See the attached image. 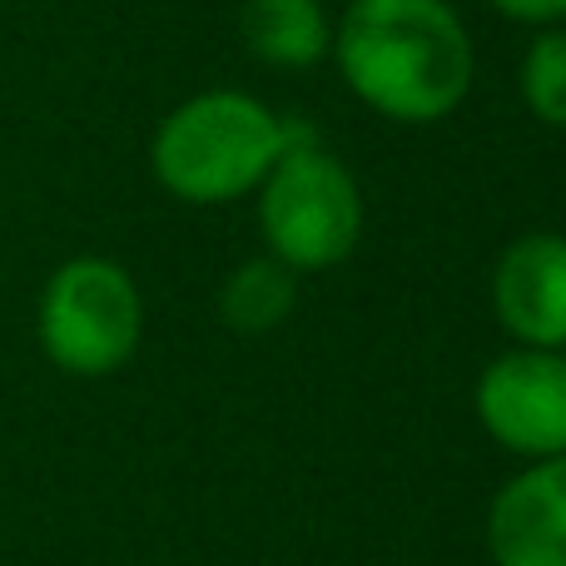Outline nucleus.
Masks as SVG:
<instances>
[{
  "label": "nucleus",
  "mask_w": 566,
  "mask_h": 566,
  "mask_svg": "<svg viewBox=\"0 0 566 566\" xmlns=\"http://www.w3.org/2000/svg\"><path fill=\"white\" fill-rule=\"evenodd\" d=\"M239 35L254 60L274 70H308L333 50V20L323 0H244Z\"/></svg>",
  "instance_id": "nucleus-8"
},
{
  "label": "nucleus",
  "mask_w": 566,
  "mask_h": 566,
  "mask_svg": "<svg viewBox=\"0 0 566 566\" xmlns=\"http://www.w3.org/2000/svg\"><path fill=\"white\" fill-rule=\"evenodd\" d=\"M492 313L522 348H566V234L537 229L502 249Z\"/></svg>",
  "instance_id": "nucleus-6"
},
{
  "label": "nucleus",
  "mask_w": 566,
  "mask_h": 566,
  "mask_svg": "<svg viewBox=\"0 0 566 566\" xmlns=\"http://www.w3.org/2000/svg\"><path fill=\"white\" fill-rule=\"evenodd\" d=\"M35 333L45 358L70 378L119 373L145 333V298L135 274L105 254L65 259L40 289Z\"/></svg>",
  "instance_id": "nucleus-4"
},
{
  "label": "nucleus",
  "mask_w": 566,
  "mask_h": 566,
  "mask_svg": "<svg viewBox=\"0 0 566 566\" xmlns=\"http://www.w3.org/2000/svg\"><path fill=\"white\" fill-rule=\"evenodd\" d=\"M492 10H502L507 20H517V25H562L566 20V0H488Z\"/></svg>",
  "instance_id": "nucleus-11"
},
{
  "label": "nucleus",
  "mask_w": 566,
  "mask_h": 566,
  "mask_svg": "<svg viewBox=\"0 0 566 566\" xmlns=\"http://www.w3.org/2000/svg\"><path fill=\"white\" fill-rule=\"evenodd\" d=\"M488 552L497 566H566V452L532 462L492 497Z\"/></svg>",
  "instance_id": "nucleus-7"
},
{
  "label": "nucleus",
  "mask_w": 566,
  "mask_h": 566,
  "mask_svg": "<svg viewBox=\"0 0 566 566\" xmlns=\"http://www.w3.org/2000/svg\"><path fill=\"white\" fill-rule=\"evenodd\" d=\"M298 303V274L283 269L274 254H254L219 289V318L234 333H274Z\"/></svg>",
  "instance_id": "nucleus-9"
},
{
  "label": "nucleus",
  "mask_w": 566,
  "mask_h": 566,
  "mask_svg": "<svg viewBox=\"0 0 566 566\" xmlns=\"http://www.w3.org/2000/svg\"><path fill=\"white\" fill-rule=\"evenodd\" d=\"M522 105L552 129H566V30L547 25L532 35V45L522 50Z\"/></svg>",
  "instance_id": "nucleus-10"
},
{
  "label": "nucleus",
  "mask_w": 566,
  "mask_h": 566,
  "mask_svg": "<svg viewBox=\"0 0 566 566\" xmlns=\"http://www.w3.org/2000/svg\"><path fill=\"white\" fill-rule=\"evenodd\" d=\"M259 195V234L269 254L293 274L333 269L358 249L363 239V189L343 159L313 139L308 125H293L289 149Z\"/></svg>",
  "instance_id": "nucleus-3"
},
{
  "label": "nucleus",
  "mask_w": 566,
  "mask_h": 566,
  "mask_svg": "<svg viewBox=\"0 0 566 566\" xmlns=\"http://www.w3.org/2000/svg\"><path fill=\"white\" fill-rule=\"evenodd\" d=\"M338 75L392 125H438L468 99L478 55L448 0H348L333 25Z\"/></svg>",
  "instance_id": "nucleus-1"
},
{
  "label": "nucleus",
  "mask_w": 566,
  "mask_h": 566,
  "mask_svg": "<svg viewBox=\"0 0 566 566\" xmlns=\"http://www.w3.org/2000/svg\"><path fill=\"white\" fill-rule=\"evenodd\" d=\"M478 422L497 448L527 462L566 452V353L512 348L478 378Z\"/></svg>",
  "instance_id": "nucleus-5"
},
{
  "label": "nucleus",
  "mask_w": 566,
  "mask_h": 566,
  "mask_svg": "<svg viewBox=\"0 0 566 566\" xmlns=\"http://www.w3.org/2000/svg\"><path fill=\"white\" fill-rule=\"evenodd\" d=\"M293 139V119H279L259 95L205 90L175 105L149 139V169L179 205H234L254 195Z\"/></svg>",
  "instance_id": "nucleus-2"
}]
</instances>
